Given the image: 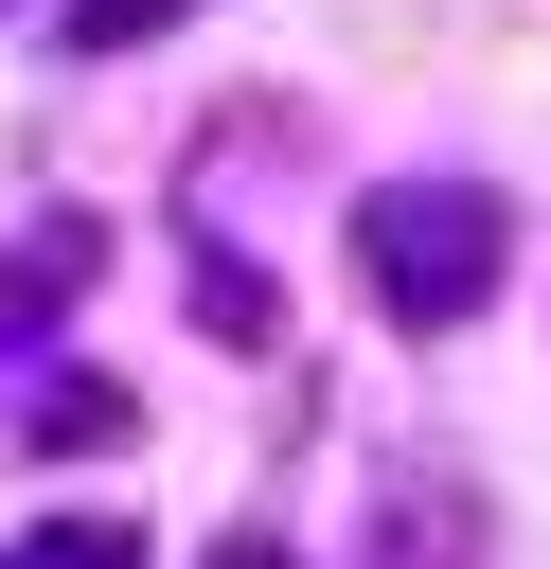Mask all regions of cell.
Returning a JSON list of instances; mask_svg holds the SVG:
<instances>
[{
	"mask_svg": "<svg viewBox=\"0 0 551 569\" xmlns=\"http://www.w3.org/2000/svg\"><path fill=\"white\" fill-rule=\"evenodd\" d=\"M160 18H178V0H71V36H89V53H107V36H160Z\"/></svg>",
	"mask_w": 551,
	"mask_h": 569,
	"instance_id": "obj_2",
	"label": "cell"
},
{
	"mask_svg": "<svg viewBox=\"0 0 551 569\" xmlns=\"http://www.w3.org/2000/svg\"><path fill=\"white\" fill-rule=\"evenodd\" d=\"M36 569H142V533H53Z\"/></svg>",
	"mask_w": 551,
	"mask_h": 569,
	"instance_id": "obj_3",
	"label": "cell"
},
{
	"mask_svg": "<svg viewBox=\"0 0 551 569\" xmlns=\"http://www.w3.org/2000/svg\"><path fill=\"white\" fill-rule=\"evenodd\" d=\"M498 267V213L480 196H373V302L391 320H462Z\"/></svg>",
	"mask_w": 551,
	"mask_h": 569,
	"instance_id": "obj_1",
	"label": "cell"
}]
</instances>
